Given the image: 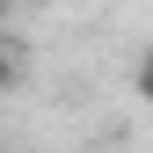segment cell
I'll return each mask as SVG.
<instances>
[{"label":"cell","instance_id":"obj_1","mask_svg":"<svg viewBox=\"0 0 153 153\" xmlns=\"http://www.w3.org/2000/svg\"><path fill=\"white\" fill-rule=\"evenodd\" d=\"M131 88H139V102H153V51L139 59V80H131Z\"/></svg>","mask_w":153,"mask_h":153},{"label":"cell","instance_id":"obj_2","mask_svg":"<svg viewBox=\"0 0 153 153\" xmlns=\"http://www.w3.org/2000/svg\"><path fill=\"white\" fill-rule=\"evenodd\" d=\"M15 73H22V66H15V51H7V44H0V95H7V88H15Z\"/></svg>","mask_w":153,"mask_h":153},{"label":"cell","instance_id":"obj_3","mask_svg":"<svg viewBox=\"0 0 153 153\" xmlns=\"http://www.w3.org/2000/svg\"><path fill=\"white\" fill-rule=\"evenodd\" d=\"M7 7H29V0H0V15H7Z\"/></svg>","mask_w":153,"mask_h":153}]
</instances>
